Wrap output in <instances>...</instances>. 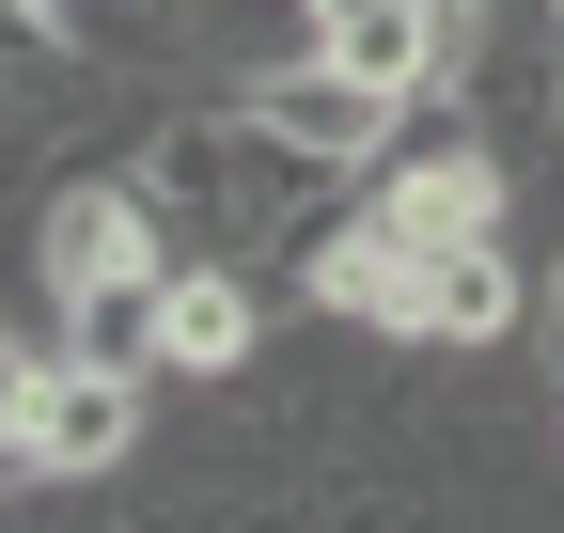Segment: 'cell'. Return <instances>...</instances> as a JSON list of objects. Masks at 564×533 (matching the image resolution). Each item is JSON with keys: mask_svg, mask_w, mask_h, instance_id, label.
<instances>
[{"mask_svg": "<svg viewBox=\"0 0 564 533\" xmlns=\"http://www.w3.org/2000/svg\"><path fill=\"white\" fill-rule=\"evenodd\" d=\"M141 173H158V205H173L188 251H282L329 188H361V173L299 157V142H282L267 110H236V95H173L158 142H141Z\"/></svg>", "mask_w": 564, "mask_h": 533, "instance_id": "cell-1", "label": "cell"}, {"mask_svg": "<svg viewBox=\"0 0 564 533\" xmlns=\"http://www.w3.org/2000/svg\"><path fill=\"white\" fill-rule=\"evenodd\" d=\"M158 266H188V236H173V205H158L141 157H95V173H63L47 205H32V283H47V314L95 298V283H158Z\"/></svg>", "mask_w": 564, "mask_h": 533, "instance_id": "cell-2", "label": "cell"}, {"mask_svg": "<svg viewBox=\"0 0 564 533\" xmlns=\"http://www.w3.org/2000/svg\"><path fill=\"white\" fill-rule=\"evenodd\" d=\"M141 439H158V377L47 346V377H32L17 455H0V471H32V487H126V471H141Z\"/></svg>", "mask_w": 564, "mask_h": 533, "instance_id": "cell-3", "label": "cell"}, {"mask_svg": "<svg viewBox=\"0 0 564 533\" xmlns=\"http://www.w3.org/2000/svg\"><path fill=\"white\" fill-rule=\"evenodd\" d=\"M236 110H267L299 157H329V173H377L408 126H423V95H392V79H361L345 47H299V63H267V79L236 95Z\"/></svg>", "mask_w": 564, "mask_h": 533, "instance_id": "cell-4", "label": "cell"}, {"mask_svg": "<svg viewBox=\"0 0 564 533\" xmlns=\"http://www.w3.org/2000/svg\"><path fill=\"white\" fill-rule=\"evenodd\" d=\"M267 361V283L251 251H188L158 283V392H236Z\"/></svg>", "mask_w": 564, "mask_h": 533, "instance_id": "cell-5", "label": "cell"}, {"mask_svg": "<svg viewBox=\"0 0 564 533\" xmlns=\"http://www.w3.org/2000/svg\"><path fill=\"white\" fill-rule=\"evenodd\" d=\"M47 32L141 95H220V0H47Z\"/></svg>", "mask_w": 564, "mask_h": 533, "instance_id": "cell-6", "label": "cell"}, {"mask_svg": "<svg viewBox=\"0 0 564 533\" xmlns=\"http://www.w3.org/2000/svg\"><path fill=\"white\" fill-rule=\"evenodd\" d=\"M518 329H533V266L502 236H470V251H423V298H408L392 346L408 361H502Z\"/></svg>", "mask_w": 564, "mask_h": 533, "instance_id": "cell-7", "label": "cell"}, {"mask_svg": "<svg viewBox=\"0 0 564 533\" xmlns=\"http://www.w3.org/2000/svg\"><path fill=\"white\" fill-rule=\"evenodd\" d=\"M173 283V266H158ZM158 283H95V298H63V346L79 361H126V377H158Z\"/></svg>", "mask_w": 564, "mask_h": 533, "instance_id": "cell-8", "label": "cell"}, {"mask_svg": "<svg viewBox=\"0 0 564 533\" xmlns=\"http://www.w3.org/2000/svg\"><path fill=\"white\" fill-rule=\"evenodd\" d=\"M533 346H549V361H564V251H549V266H533Z\"/></svg>", "mask_w": 564, "mask_h": 533, "instance_id": "cell-9", "label": "cell"}, {"mask_svg": "<svg viewBox=\"0 0 564 533\" xmlns=\"http://www.w3.org/2000/svg\"><path fill=\"white\" fill-rule=\"evenodd\" d=\"M549 424H564V361H549Z\"/></svg>", "mask_w": 564, "mask_h": 533, "instance_id": "cell-10", "label": "cell"}, {"mask_svg": "<svg viewBox=\"0 0 564 533\" xmlns=\"http://www.w3.org/2000/svg\"><path fill=\"white\" fill-rule=\"evenodd\" d=\"M32 17H47V0H32Z\"/></svg>", "mask_w": 564, "mask_h": 533, "instance_id": "cell-11", "label": "cell"}]
</instances>
